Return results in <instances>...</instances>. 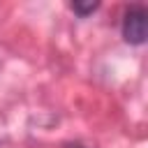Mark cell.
Wrapping results in <instances>:
<instances>
[{"label": "cell", "instance_id": "3957f363", "mask_svg": "<svg viewBox=\"0 0 148 148\" xmlns=\"http://www.w3.org/2000/svg\"><path fill=\"white\" fill-rule=\"evenodd\" d=\"M65 148H86V146H83V143H67Z\"/></svg>", "mask_w": 148, "mask_h": 148}, {"label": "cell", "instance_id": "7a4b0ae2", "mask_svg": "<svg viewBox=\"0 0 148 148\" xmlns=\"http://www.w3.org/2000/svg\"><path fill=\"white\" fill-rule=\"evenodd\" d=\"M97 7H99L97 2H95V5H79V2H74V5H72V9H74L76 14H81V16H88V14H92Z\"/></svg>", "mask_w": 148, "mask_h": 148}, {"label": "cell", "instance_id": "6da1fadb", "mask_svg": "<svg viewBox=\"0 0 148 148\" xmlns=\"http://www.w3.org/2000/svg\"><path fill=\"white\" fill-rule=\"evenodd\" d=\"M120 32H123V39L134 46L146 42V7L143 5H130L125 9Z\"/></svg>", "mask_w": 148, "mask_h": 148}]
</instances>
